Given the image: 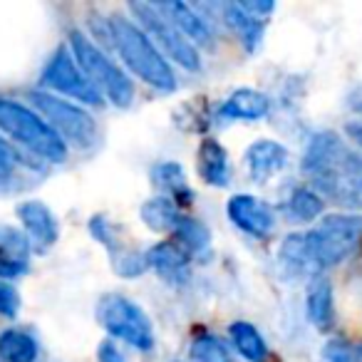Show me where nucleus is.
Listing matches in <instances>:
<instances>
[{"label": "nucleus", "mask_w": 362, "mask_h": 362, "mask_svg": "<svg viewBox=\"0 0 362 362\" xmlns=\"http://www.w3.org/2000/svg\"><path fill=\"white\" fill-rule=\"evenodd\" d=\"M105 37L117 50V55L122 57V62L141 82H146L159 92L176 90V75L171 70L169 60L161 55L159 47L146 37V33L134 21L122 16L110 18L105 25Z\"/></svg>", "instance_id": "nucleus-1"}, {"label": "nucleus", "mask_w": 362, "mask_h": 362, "mask_svg": "<svg viewBox=\"0 0 362 362\" xmlns=\"http://www.w3.org/2000/svg\"><path fill=\"white\" fill-rule=\"evenodd\" d=\"M0 132L45 161L60 164L67 159V144L55 134V129L35 110L11 97H0Z\"/></svg>", "instance_id": "nucleus-2"}, {"label": "nucleus", "mask_w": 362, "mask_h": 362, "mask_svg": "<svg viewBox=\"0 0 362 362\" xmlns=\"http://www.w3.org/2000/svg\"><path fill=\"white\" fill-rule=\"evenodd\" d=\"M362 243V216H327L305 233V253L313 276L345 261Z\"/></svg>", "instance_id": "nucleus-3"}, {"label": "nucleus", "mask_w": 362, "mask_h": 362, "mask_svg": "<svg viewBox=\"0 0 362 362\" xmlns=\"http://www.w3.org/2000/svg\"><path fill=\"white\" fill-rule=\"evenodd\" d=\"M70 52L77 60V65H80V70L87 75V80L97 87L100 95H105L117 107L132 105V100H134V82L90 37L82 35L80 30L70 33Z\"/></svg>", "instance_id": "nucleus-4"}, {"label": "nucleus", "mask_w": 362, "mask_h": 362, "mask_svg": "<svg viewBox=\"0 0 362 362\" xmlns=\"http://www.w3.org/2000/svg\"><path fill=\"white\" fill-rule=\"evenodd\" d=\"M97 322L112 337L127 342L139 352H149L154 347V327L146 313L122 293H105L95 308Z\"/></svg>", "instance_id": "nucleus-5"}, {"label": "nucleus", "mask_w": 362, "mask_h": 362, "mask_svg": "<svg viewBox=\"0 0 362 362\" xmlns=\"http://www.w3.org/2000/svg\"><path fill=\"white\" fill-rule=\"evenodd\" d=\"M30 102L37 110V115L55 129L65 144H72L77 149H90L100 139V129L90 112H85L80 105H72L67 100L50 95V92H30Z\"/></svg>", "instance_id": "nucleus-6"}, {"label": "nucleus", "mask_w": 362, "mask_h": 362, "mask_svg": "<svg viewBox=\"0 0 362 362\" xmlns=\"http://www.w3.org/2000/svg\"><path fill=\"white\" fill-rule=\"evenodd\" d=\"M129 11H132V16L139 21V28L146 33V37L159 47L161 55L174 60L176 65H181L189 72L202 70L199 50L187 40V37L181 35L164 16H161L159 8H156L154 3H132Z\"/></svg>", "instance_id": "nucleus-7"}, {"label": "nucleus", "mask_w": 362, "mask_h": 362, "mask_svg": "<svg viewBox=\"0 0 362 362\" xmlns=\"http://www.w3.org/2000/svg\"><path fill=\"white\" fill-rule=\"evenodd\" d=\"M347 149L335 132H320L310 139L303 156V171L325 194H337Z\"/></svg>", "instance_id": "nucleus-8"}, {"label": "nucleus", "mask_w": 362, "mask_h": 362, "mask_svg": "<svg viewBox=\"0 0 362 362\" xmlns=\"http://www.w3.org/2000/svg\"><path fill=\"white\" fill-rule=\"evenodd\" d=\"M40 82L45 87H50L52 92L72 97V100L82 102V105H90V107L102 105V95L97 92V87L87 80V75L80 70V65H77V60L72 57V52L67 50V47H60V50L52 55V60L47 62V67L42 70Z\"/></svg>", "instance_id": "nucleus-9"}, {"label": "nucleus", "mask_w": 362, "mask_h": 362, "mask_svg": "<svg viewBox=\"0 0 362 362\" xmlns=\"http://www.w3.org/2000/svg\"><path fill=\"white\" fill-rule=\"evenodd\" d=\"M228 218L238 231L248 233L253 238H268L276 231V211L266 202L251 197V194H238L228 202Z\"/></svg>", "instance_id": "nucleus-10"}, {"label": "nucleus", "mask_w": 362, "mask_h": 362, "mask_svg": "<svg viewBox=\"0 0 362 362\" xmlns=\"http://www.w3.org/2000/svg\"><path fill=\"white\" fill-rule=\"evenodd\" d=\"M159 8V13L187 37L194 47H214V30L211 25L206 23V18L199 16L192 6L181 3V0H174V3H154Z\"/></svg>", "instance_id": "nucleus-11"}, {"label": "nucleus", "mask_w": 362, "mask_h": 362, "mask_svg": "<svg viewBox=\"0 0 362 362\" xmlns=\"http://www.w3.org/2000/svg\"><path fill=\"white\" fill-rule=\"evenodd\" d=\"M30 238L11 226H0V281L21 278L30 268Z\"/></svg>", "instance_id": "nucleus-12"}, {"label": "nucleus", "mask_w": 362, "mask_h": 362, "mask_svg": "<svg viewBox=\"0 0 362 362\" xmlns=\"http://www.w3.org/2000/svg\"><path fill=\"white\" fill-rule=\"evenodd\" d=\"M18 216H21L23 226H25V236L35 243L37 248H50L60 236V226L57 218L50 209L42 202H23L18 206Z\"/></svg>", "instance_id": "nucleus-13"}, {"label": "nucleus", "mask_w": 362, "mask_h": 362, "mask_svg": "<svg viewBox=\"0 0 362 362\" xmlns=\"http://www.w3.org/2000/svg\"><path fill=\"white\" fill-rule=\"evenodd\" d=\"M288 159V149L283 144L273 139H258L248 146L246 151V164H248V174H251L253 181H268L271 176H276L278 171L286 169Z\"/></svg>", "instance_id": "nucleus-14"}, {"label": "nucleus", "mask_w": 362, "mask_h": 362, "mask_svg": "<svg viewBox=\"0 0 362 362\" xmlns=\"http://www.w3.org/2000/svg\"><path fill=\"white\" fill-rule=\"evenodd\" d=\"M146 261L149 268H154L164 281L171 283H184L189 278V253L179 246L176 241H161L146 251Z\"/></svg>", "instance_id": "nucleus-15"}, {"label": "nucleus", "mask_w": 362, "mask_h": 362, "mask_svg": "<svg viewBox=\"0 0 362 362\" xmlns=\"http://www.w3.org/2000/svg\"><path fill=\"white\" fill-rule=\"evenodd\" d=\"M271 112V100L263 92L256 90H236L221 107H218V122H231V119H243V122H258L263 117H268Z\"/></svg>", "instance_id": "nucleus-16"}, {"label": "nucleus", "mask_w": 362, "mask_h": 362, "mask_svg": "<svg viewBox=\"0 0 362 362\" xmlns=\"http://www.w3.org/2000/svg\"><path fill=\"white\" fill-rule=\"evenodd\" d=\"M149 176H151V184L161 192V197L171 199L176 206L179 204H184V206L194 204V192L189 187L187 174H184L181 164H176V161H159V164L151 166Z\"/></svg>", "instance_id": "nucleus-17"}, {"label": "nucleus", "mask_w": 362, "mask_h": 362, "mask_svg": "<svg viewBox=\"0 0 362 362\" xmlns=\"http://www.w3.org/2000/svg\"><path fill=\"white\" fill-rule=\"evenodd\" d=\"M305 313L308 320L320 332H327L335 325V300H332V286L325 276L310 281L305 293Z\"/></svg>", "instance_id": "nucleus-18"}, {"label": "nucleus", "mask_w": 362, "mask_h": 362, "mask_svg": "<svg viewBox=\"0 0 362 362\" xmlns=\"http://www.w3.org/2000/svg\"><path fill=\"white\" fill-rule=\"evenodd\" d=\"M199 176L209 187L223 189L231 181V161L228 151L216 139H204L199 146Z\"/></svg>", "instance_id": "nucleus-19"}, {"label": "nucleus", "mask_w": 362, "mask_h": 362, "mask_svg": "<svg viewBox=\"0 0 362 362\" xmlns=\"http://www.w3.org/2000/svg\"><path fill=\"white\" fill-rule=\"evenodd\" d=\"M139 216H141V221L151 228V231L171 233V236H174V231L179 228L184 214L179 211V206H176L171 199L156 197V199H149V202L139 209Z\"/></svg>", "instance_id": "nucleus-20"}, {"label": "nucleus", "mask_w": 362, "mask_h": 362, "mask_svg": "<svg viewBox=\"0 0 362 362\" xmlns=\"http://www.w3.org/2000/svg\"><path fill=\"white\" fill-rule=\"evenodd\" d=\"M223 11V21L238 35V40L246 45V50H256L263 40V30H266V21H256L251 18L246 11H241L238 3H228V6H221Z\"/></svg>", "instance_id": "nucleus-21"}, {"label": "nucleus", "mask_w": 362, "mask_h": 362, "mask_svg": "<svg viewBox=\"0 0 362 362\" xmlns=\"http://www.w3.org/2000/svg\"><path fill=\"white\" fill-rule=\"evenodd\" d=\"M228 337H231L236 352L248 362H266L268 360V345L263 335L256 330V325L246 320H236L228 327Z\"/></svg>", "instance_id": "nucleus-22"}, {"label": "nucleus", "mask_w": 362, "mask_h": 362, "mask_svg": "<svg viewBox=\"0 0 362 362\" xmlns=\"http://www.w3.org/2000/svg\"><path fill=\"white\" fill-rule=\"evenodd\" d=\"M40 345L25 330H3L0 332V362H35Z\"/></svg>", "instance_id": "nucleus-23"}, {"label": "nucleus", "mask_w": 362, "mask_h": 362, "mask_svg": "<svg viewBox=\"0 0 362 362\" xmlns=\"http://www.w3.org/2000/svg\"><path fill=\"white\" fill-rule=\"evenodd\" d=\"M322 199L317 192L313 189H296V192L288 197V204H286V214L291 216V221H300V223H308V221H315L317 216L322 214Z\"/></svg>", "instance_id": "nucleus-24"}, {"label": "nucleus", "mask_w": 362, "mask_h": 362, "mask_svg": "<svg viewBox=\"0 0 362 362\" xmlns=\"http://www.w3.org/2000/svg\"><path fill=\"white\" fill-rule=\"evenodd\" d=\"M174 241L179 243L184 251L192 256V253H206L209 246H211V233L204 226L202 221L192 216H184L179 223V228L174 231Z\"/></svg>", "instance_id": "nucleus-25"}, {"label": "nucleus", "mask_w": 362, "mask_h": 362, "mask_svg": "<svg viewBox=\"0 0 362 362\" xmlns=\"http://www.w3.org/2000/svg\"><path fill=\"white\" fill-rule=\"evenodd\" d=\"M189 355H192L194 362H233V355L226 342L218 340L216 335H209V332L194 337Z\"/></svg>", "instance_id": "nucleus-26"}, {"label": "nucleus", "mask_w": 362, "mask_h": 362, "mask_svg": "<svg viewBox=\"0 0 362 362\" xmlns=\"http://www.w3.org/2000/svg\"><path fill=\"white\" fill-rule=\"evenodd\" d=\"M23 166H25V161L21 159V154L0 136V192L16 187Z\"/></svg>", "instance_id": "nucleus-27"}, {"label": "nucleus", "mask_w": 362, "mask_h": 362, "mask_svg": "<svg viewBox=\"0 0 362 362\" xmlns=\"http://www.w3.org/2000/svg\"><path fill=\"white\" fill-rule=\"evenodd\" d=\"M112 268L119 273L122 278H136L149 268V261H146V253L136 251V248L124 246L122 251L112 253Z\"/></svg>", "instance_id": "nucleus-28"}, {"label": "nucleus", "mask_w": 362, "mask_h": 362, "mask_svg": "<svg viewBox=\"0 0 362 362\" xmlns=\"http://www.w3.org/2000/svg\"><path fill=\"white\" fill-rule=\"evenodd\" d=\"M337 194H340V197H345V194H362V156L360 154L347 151Z\"/></svg>", "instance_id": "nucleus-29"}, {"label": "nucleus", "mask_w": 362, "mask_h": 362, "mask_svg": "<svg viewBox=\"0 0 362 362\" xmlns=\"http://www.w3.org/2000/svg\"><path fill=\"white\" fill-rule=\"evenodd\" d=\"M90 231H92V236H95V241H100L102 246L110 251V256L124 248V241H122V236H119V228H117L107 216H95V218H92Z\"/></svg>", "instance_id": "nucleus-30"}, {"label": "nucleus", "mask_w": 362, "mask_h": 362, "mask_svg": "<svg viewBox=\"0 0 362 362\" xmlns=\"http://www.w3.org/2000/svg\"><path fill=\"white\" fill-rule=\"evenodd\" d=\"M325 362H362V350L347 340H330L325 345Z\"/></svg>", "instance_id": "nucleus-31"}, {"label": "nucleus", "mask_w": 362, "mask_h": 362, "mask_svg": "<svg viewBox=\"0 0 362 362\" xmlns=\"http://www.w3.org/2000/svg\"><path fill=\"white\" fill-rule=\"evenodd\" d=\"M21 310V298H18L16 288L0 281V313L6 317H16Z\"/></svg>", "instance_id": "nucleus-32"}, {"label": "nucleus", "mask_w": 362, "mask_h": 362, "mask_svg": "<svg viewBox=\"0 0 362 362\" xmlns=\"http://www.w3.org/2000/svg\"><path fill=\"white\" fill-rule=\"evenodd\" d=\"M97 362H129V360L122 355V350L115 345V342L105 340L100 347H97Z\"/></svg>", "instance_id": "nucleus-33"}, {"label": "nucleus", "mask_w": 362, "mask_h": 362, "mask_svg": "<svg viewBox=\"0 0 362 362\" xmlns=\"http://www.w3.org/2000/svg\"><path fill=\"white\" fill-rule=\"evenodd\" d=\"M238 6H241V11H246L251 18H256V21H266V16H271V13L276 11L273 3H238Z\"/></svg>", "instance_id": "nucleus-34"}, {"label": "nucleus", "mask_w": 362, "mask_h": 362, "mask_svg": "<svg viewBox=\"0 0 362 362\" xmlns=\"http://www.w3.org/2000/svg\"><path fill=\"white\" fill-rule=\"evenodd\" d=\"M345 132H347V136L355 139V144L362 149V122H350V124L345 127Z\"/></svg>", "instance_id": "nucleus-35"}, {"label": "nucleus", "mask_w": 362, "mask_h": 362, "mask_svg": "<svg viewBox=\"0 0 362 362\" xmlns=\"http://www.w3.org/2000/svg\"><path fill=\"white\" fill-rule=\"evenodd\" d=\"M350 110L362 117V87H357V90L350 95Z\"/></svg>", "instance_id": "nucleus-36"}]
</instances>
